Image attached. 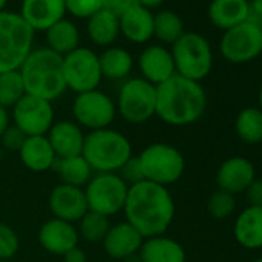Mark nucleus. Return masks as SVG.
<instances>
[{
  "mask_svg": "<svg viewBox=\"0 0 262 262\" xmlns=\"http://www.w3.org/2000/svg\"><path fill=\"white\" fill-rule=\"evenodd\" d=\"M236 133L245 144L262 142V111L254 106H248L239 111L236 117Z\"/></svg>",
  "mask_w": 262,
  "mask_h": 262,
  "instance_id": "30",
  "label": "nucleus"
},
{
  "mask_svg": "<svg viewBox=\"0 0 262 262\" xmlns=\"http://www.w3.org/2000/svg\"><path fill=\"white\" fill-rule=\"evenodd\" d=\"M239 245L248 250L262 248V207H248L236 219L233 228Z\"/></svg>",
  "mask_w": 262,
  "mask_h": 262,
  "instance_id": "25",
  "label": "nucleus"
},
{
  "mask_svg": "<svg viewBox=\"0 0 262 262\" xmlns=\"http://www.w3.org/2000/svg\"><path fill=\"white\" fill-rule=\"evenodd\" d=\"M25 139H27V136L16 125H10L5 129V133L2 135V138H0V147L4 148V151H10V153L16 151V153H19L24 142H25Z\"/></svg>",
  "mask_w": 262,
  "mask_h": 262,
  "instance_id": "37",
  "label": "nucleus"
},
{
  "mask_svg": "<svg viewBox=\"0 0 262 262\" xmlns=\"http://www.w3.org/2000/svg\"><path fill=\"white\" fill-rule=\"evenodd\" d=\"M67 13L77 19H90L102 10V0H63Z\"/></svg>",
  "mask_w": 262,
  "mask_h": 262,
  "instance_id": "36",
  "label": "nucleus"
},
{
  "mask_svg": "<svg viewBox=\"0 0 262 262\" xmlns=\"http://www.w3.org/2000/svg\"><path fill=\"white\" fill-rule=\"evenodd\" d=\"M54 168L62 184L71 185V187L83 188L93 178V170L82 155L65 158V159H57L54 164Z\"/></svg>",
  "mask_w": 262,
  "mask_h": 262,
  "instance_id": "29",
  "label": "nucleus"
},
{
  "mask_svg": "<svg viewBox=\"0 0 262 262\" xmlns=\"http://www.w3.org/2000/svg\"><path fill=\"white\" fill-rule=\"evenodd\" d=\"M62 257H63V262H88L86 251L83 248H80L79 245L71 248L70 251H67Z\"/></svg>",
  "mask_w": 262,
  "mask_h": 262,
  "instance_id": "42",
  "label": "nucleus"
},
{
  "mask_svg": "<svg viewBox=\"0 0 262 262\" xmlns=\"http://www.w3.org/2000/svg\"><path fill=\"white\" fill-rule=\"evenodd\" d=\"M222 57L230 63H247L262 53V33L257 24L244 22L224 31L219 43Z\"/></svg>",
  "mask_w": 262,
  "mask_h": 262,
  "instance_id": "11",
  "label": "nucleus"
},
{
  "mask_svg": "<svg viewBox=\"0 0 262 262\" xmlns=\"http://www.w3.org/2000/svg\"><path fill=\"white\" fill-rule=\"evenodd\" d=\"M259 28H260V33H262V24H260V25H259Z\"/></svg>",
  "mask_w": 262,
  "mask_h": 262,
  "instance_id": "50",
  "label": "nucleus"
},
{
  "mask_svg": "<svg viewBox=\"0 0 262 262\" xmlns=\"http://www.w3.org/2000/svg\"><path fill=\"white\" fill-rule=\"evenodd\" d=\"M138 158L144 179L162 187L178 182L185 171V159L182 153L170 144H151L145 147Z\"/></svg>",
  "mask_w": 262,
  "mask_h": 262,
  "instance_id": "7",
  "label": "nucleus"
},
{
  "mask_svg": "<svg viewBox=\"0 0 262 262\" xmlns=\"http://www.w3.org/2000/svg\"><path fill=\"white\" fill-rule=\"evenodd\" d=\"M34 30L17 13H0V73L22 67L33 51Z\"/></svg>",
  "mask_w": 262,
  "mask_h": 262,
  "instance_id": "5",
  "label": "nucleus"
},
{
  "mask_svg": "<svg viewBox=\"0 0 262 262\" xmlns=\"http://www.w3.org/2000/svg\"><path fill=\"white\" fill-rule=\"evenodd\" d=\"M133 5H136V0H102V10L111 13L117 19Z\"/></svg>",
  "mask_w": 262,
  "mask_h": 262,
  "instance_id": "39",
  "label": "nucleus"
},
{
  "mask_svg": "<svg viewBox=\"0 0 262 262\" xmlns=\"http://www.w3.org/2000/svg\"><path fill=\"white\" fill-rule=\"evenodd\" d=\"M10 114H8V110L0 106V138H2V135L5 133V129L10 126Z\"/></svg>",
  "mask_w": 262,
  "mask_h": 262,
  "instance_id": "43",
  "label": "nucleus"
},
{
  "mask_svg": "<svg viewBox=\"0 0 262 262\" xmlns=\"http://www.w3.org/2000/svg\"><path fill=\"white\" fill-rule=\"evenodd\" d=\"M139 70L142 79L155 86L164 83L176 74L171 51L162 45H150L139 56Z\"/></svg>",
  "mask_w": 262,
  "mask_h": 262,
  "instance_id": "17",
  "label": "nucleus"
},
{
  "mask_svg": "<svg viewBox=\"0 0 262 262\" xmlns=\"http://www.w3.org/2000/svg\"><path fill=\"white\" fill-rule=\"evenodd\" d=\"M99 65H100L102 77H106L110 80H120L131 73L135 62H133V56L125 48L108 47L99 56Z\"/></svg>",
  "mask_w": 262,
  "mask_h": 262,
  "instance_id": "27",
  "label": "nucleus"
},
{
  "mask_svg": "<svg viewBox=\"0 0 262 262\" xmlns=\"http://www.w3.org/2000/svg\"><path fill=\"white\" fill-rule=\"evenodd\" d=\"M207 108V94L199 82L174 74L156 86V116L173 126L199 120Z\"/></svg>",
  "mask_w": 262,
  "mask_h": 262,
  "instance_id": "2",
  "label": "nucleus"
},
{
  "mask_svg": "<svg viewBox=\"0 0 262 262\" xmlns=\"http://www.w3.org/2000/svg\"><path fill=\"white\" fill-rule=\"evenodd\" d=\"M116 110L128 123H145L156 116V86L142 77L126 80L119 90Z\"/></svg>",
  "mask_w": 262,
  "mask_h": 262,
  "instance_id": "8",
  "label": "nucleus"
},
{
  "mask_svg": "<svg viewBox=\"0 0 262 262\" xmlns=\"http://www.w3.org/2000/svg\"><path fill=\"white\" fill-rule=\"evenodd\" d=\"M88 210L106 217L123 211L128 185L117 173H97L83 187Z\"/></svg>",
  "mask_w": 262,
  "mask_h": 262,
  "instance_id": "9",
  "label": "nucleus"
},
{
  "mask_svg": "<svg viewBox=\"0 0 262 262\" xmlns=\"http://www.w3.org/2000/svg\"><path fill=\"white\" fill-rule=\"evenodd\" d=\"M79 231L74 224L51 217L42 224L37 239L42 248L54 256H63L79 245Z\"/></svg>",
  "mask_w": 262,
  "mask_h": 262,
  "instance_id": "15",
  "label": "nucleus"
},
{
  "mask_svg": "<svg viewBox=\"0 0 262 262\" xmlns=\"http://www.w3.org/2000/svg\"><path fill=\"white\" fill-rule=\"evenodd\" d=\"M142 234L126 221L111 225L102 241L105 253L111 259L117 260H125L138 254L142 247Z\"/></svg>",
  "mask_w": 262,
  "mask_h": 262,
  "instance_id": "16",
  "label": "nucleus"
},
{
  "mask_svg": "<svg viewBox=\"0 0 262 262\" xmlns=\"http://www.w3.org/2000/svg\"><path fill=\"white\" fill-rule=\"evenodd\" d=\"M25 93L53 102L59 99L67 83L63 79V57L50 48L33 50L19 68Z\"/></svg>",
  "mask_w": 262,
  "mask_h": 262,
  "instance_id": "3",
  "label": "nucleus"
},
{
  "mask_svg": "<svg viewBox=\"0 0 262 262\" xmlns=\"http://www.w3.org/2000/svg\"><path fill=\"white\" fill-rule=\"evenodd\" d=\"M165 2V0H136V4L147 8V10H151V8H158L161 7L162 4Z\"/></svg>",
  "mask_w": 262,
  "mask_h": 262,
  "instance_id": "44",
  "label": "nucleus"
},
{
  "mask_svg": "<svg viewBox=\"0 0 262 262\" xmlns=\"http://www.w3.org/2000/svg\"><path fill=\"white\" fill-rule=\"evenodd\" d=\"M254 179H256L254 165L248 159L241 156H234L222 162L216 174V182L219 185V190L228 191L231 194L245 191Z\"/></svg>",
  "mask_w": 262,
  "mask_h": 262,
  "instance_id": "20",
  "label": "nucleus"
},
{
  "mask_svg": "<svg viewBox=\"0 0 262 262\" xmlns=\"http://www.w3.org/2000/svg\"><path fill=\"white\" fill-rule=\"evenodd\" d=\"M119 27L129 42L145 43L155 36V14L136 4L119 17Z\"/></svg>",
  "mask_w": 262,
  "mask_h": 262,
  "instance_id": "21",
  "label": "nucleus"
},
{
  "mask_svg": "<svg viewBox=\"0 0 262 262\" xmlns=\"http://www.w3.org/2000/svg\"><path fill=\"white\" fill-rule=\"evenodd\" d=\"M63 79L67 90L77 94L97 90L102 80L99 56L85 47H79L63 56Z\"/></svg>",
  "mask_w": 262,
  "mask_h": 262,
  "instance_id": "10",
  "label": "nucleus"
},
{
  "mask_svg": "<svg viewBox=\"0 0 262 262\" xmlns=\"http://www.w3.org/2000/svg\"><path fill=\"white\" fill-rule=\"evenodd\" d=\"M141 262H185L187 254L184 247L167 236H155L144 239L139 250Z\"/></svg>",
  "mask_w": 262,
  "mask_h": 262,
  "instance_id": "24",
  "label": "nucleus"
},
{
  "mask_svg": "<svg viewBox=\"0 0 262 262\" xmlns=\"http://www.w3.org/2000/svg\"><path fill=\"white\" fill-rule=\"evenodd\" d=\"M253 262H262V257H259V259H256V260H253Z\"/></svg>",
  "mask_w": 262,
  "mask_h": 262,
  "instance_id": "48",
  "label": "nucleus"
},
{
  "mask_svg": "<svg viewBox=\"0 0 262 262\" xmlns=\"http://www.w3.org/2000/svg\"><path fill=\"white\" fill-rule=\"evenodd\" d=\"M0 262H13V260H0Z\"/></svg>",
  "mask_w": 262,
  "mask_h": 262,
  "instance_id": "49",
  "label": "nucleus"
},
{
  "mask_svg": "<svg viewBox=\"0 0 262 262\" xmlns=\"http://www.w3.org/2000/svg\"><path fill=\"white\" fill-rule=\"evenodd\" d=\"M13 122L27 138L47 136L54 123L53 105L40 97L25 94L13 106Z\"/></svg>",
  "mask_w": 262,
  "mask_h": 262,
  "instance_id": "13",
  "label": "nucleus"
},
{
  "mask_svg": "<svg viewBox=\"0 0 262 262\" xmlns=\"http://www.w3.org/2000/svg\"><path fill=\"white\" fill-rule=\"evenodd\" d=\"M7 2H8V0H0V13H2V11H5L4 8L7 7Z\"/></svg>",
  "mask_w": 262,
  "mask_h": 262,
  "instance_id": "45",
  "label": "nucleus"
},
{
  "mask_svg": "<svg viewBox=\"0 0 262 262\" xmlns=\"http://www.w3.org/2000/svg\"><path fill=\"white\" fill-rule=\"evenodd\" d=\"M248 7H250V11H248L247 20L260 25L262 24V0H248Z\"/></svg>",
  "mask_w": 262,
  "mask_h": 262,
  "instance_id": "41",
  "label": "nucleus"
},
{
  "mask_svg": "<svg viewBox=\"0 0 262 262\" xmlns=\"http://www.w3.org/2000/svg\"><path fill=\"white\" fill-rule=\"evenodd\" d=\"M20 162L34 173H43L54 168L57 156L47 136H30L25 139L20 151Z\"/></svg>",
  "mask_w": 262,
  "mask_h": 262,
  "instance_id": "22",
  "label": "nucleus"
},
{
  "mask_svg": "<svg viewBox=\"0 0 262 262\" xmlns=\"http://www.w3.org/2000/svg\"><path fill=\"white\" fill-rule=\"evenodd\" d=\"M117 110L114 100L100 90L80 93L73 102V116L79 126L90 131L110 128L116 119Z\"/></svg>",
  "mask_w": 262,
  "mask_h": 262,
  "instance_id": "12",
  "label": "nucleus"
},
{
  "mask_svg": "<svg viewBox=\"0 0 262 262\" xmlns=\"http://www.w3.org/2000/svg\"><path fill=\"white\" fill-rule=\"evenodd\" d=\"M123 213L125 221L148 239L165 234L173 224L176 205L167 187L142 181L128 187Z\"/></svg>",
  "mask_w": 262,
  "mask_h": 262,
  "instance_id": "1",
  "label": "nucleus"
},
{
  "mask_svg": "<svg viewBox=\"0 0 262 262\" xmlns=\"http://www.w3.org/2000/svg\"><path fill=\"white\" fill-rule=\"evenodd\" d=\"M25 85L19 70L0 73V106L13 108L24 96Z\"/></svg>",
  "mask_w": 262,
  "mask_h": 262,
  "instance_id": "31",
  "label": "nucleus"
},
{
  "mask_svg": "<svg viewBox=\"0 0 262 262\" xmlns=\"http://www.w3.org/2000/svg\"><path fill=\"white\" fill-rule=\"evenodd\" d=\"M117 173L125 181V184L128 187L145 181L144 179V173H142V167H141V162H139V158H135V156H131Z\"/></svg>",
  "mask_w": 262,
  "mask_h": 262,
  "instance_id": "38",
  "label": "nucleus"
},
{
  "mask_svg": "<svg viewBox=\"0 0 262 262\" xmlns=\"http://www.w3.org/2000/svg\"><path fill=\"white\" fill-rule=\"evenodd\" d=\"M110 227H111L110 217L88 210L79 221L77 231H79V236H82L88 242H102Z\"/></svg>",
  "mask_w": 262,
  "mask_h": 262,
  "instance_id": "33",
  "label": "nucleus"
},
{
  "mask_svg": "<svg viewBox=\"0 0 262 262\" xmlns=\"http://www.w3.org/2000/svg\"><path fill=\"white\" fill-rule=\"evenodd\" d=\"M184 22L173 11H161L155 16V36L164 43H174L182 34Z\"/></svg>",
  "mask_w": 262,
  "mask_h": 262,
  "instance_id": "32",
  "label": "nucleus"
},
{
  "mask_svg": "<svg viewBox=\"0 0 262 262\" xmlns=\"http://www.w3.org/2000/svg\"><path fill=\"white\" fill-rule=\"evenodd\" d=\"M207 208L210 211V214L216 219H225L230 214H233L234 208H236V199L234 194L224 191V190H217L214 191L207 204Z\"/></svg>",
  "mask_w": 262,
  "mask_h": 262,
  "instance_id": "34",
  "label": "nucleus"
},
{
  "mask_svg": "<svg viewBox=\"0 0 262 262\" xmlns=\"http://www.w3.org/2000/svg\"><path fill=\"white\" fill-rule=\"evenodd\" d=\"M82 156L93 171L117 173L133 156V147L120 131L103 128L90 131L85 136Z\"/></svg>",
  "mask_w": 262,
  "mask_h": 262,
  "instance_id": "4",
  "label": "nucleus"
},
{
  "mask_svg": "<svg viewBox=\"0 0 262 262\" xmlns=\"http://www.w3.org/2000/svg\"><path fill=\"white\" fill-rule=\"evenodd\" d=\"M48 205L53 213V217L71 224L79 222L82 216L88 211V204L83 188L65 185V184H59L51 190L48 198Z\"/></svg>",
  "mask_w": 262,
  "mask_h": 262,
  "instance_id": "14",
  "label": "nucleus"
},
{
  "mask_svg": "<svg viewBox=\"0 0 262 262\" xmlns=\"http://www.w3.org/2000/svg\"><path fill=\"white\" fill-rule=\"evenodd\" d=\"M248 11V0H211L208 19L216 28L227 31L247 22Z\"/></svg>",
  "mask_w": 262,
  "mask_h": 262,
  "instance_id": "23",
  "label": "nucleus"
},
{
  "mask_svg": "<svg viewBox=\"0 0 262 262\" xmlns=\"http://www.w3.org/2000/svg\"><path fill=\"white\" fill-rule=\"evenodd\" d=\"M171 56L174 60L176 74L201 82L213 67V51L210 42L199 33L185 31L173 45Z\"/></svg>",
  "mask_w": 262,
  "mask_h": 262,
  "instance_id": "6",
  "label": "nucleus"
},
{
  "mask_svg": "<svg viewBox=\"0 0 262 262\" xmlns=\"http://www.w3.org/2000/svg\"><path fill=\"white\" fill-rule=\"evenodd\" d=\"M86 33H88L90 40L94 45L110 47L111 43L116 42V39L120 33L119 19L116 16H113L111 13L100 10L88 19Z\"/></svg>",
  "mask_w": 262,
  "mask_h": 262,
  "instance_id": "28",
  "label": "nucleus"
},
{
  "mask_svg": "<svg viewBox=\"0 0 262 262\" xmlns=\"http://www.w3.org/2000/svg\"><path fill=\"white\" fill-rule=\"evenodd\" d=\"M257 99H259V110L262 111V88L259 90V97Z\"/></svg>",
  "mask_w": 262,
  "mask_h": 262,
  "instance_id": "46",
  "label": "nucleus"
},
{
  "mask_svg": "<svg viewBox=\"0 0 262 262\" xmlns=\"http://www.w3.org/2000/svg\"><path fill=\"white\" fill-rule=\"evenodd\" d=\"M57 159L80 156L83 150L85 135L82 128L73 120L54 122L47 135Z\"/></svg>",
  "mask_w": 262,
  "mask_h": 262,
  "instance_id": "19",
  "label": "nucleus"
},
{
  "mask_svg": "<svg viewBox=\"0 0 262 262\" xmlns=\"http://www.w3.org/2000/svg\"><path fill=\"white\" fill-rule=\"evenodd\" d=\"M4 153H5V151H4V148L0 147V162H2V159H4Z\"/></svg>",
  "mask_w": 262,
  "mask_h": 262,
  "instance_id": "47",
  "label": "nucleus"
},
{
  "mask_svg": "<svg viewBox=\"0 0 262 262\" xmlns=\"http://www.w3.org/2000/svg\"><path fill=\"white\" fill-rule=\"evenodd\" d=\"M20 248V239L13 227L0 221V260H11Z\"/></svg>",
  "mask_w": 262,
  "mask_h": 262,
  "instance_id": "35",
  "label": "nucleus"
},
{
  "mask_svg": "<svg viewBox=\"0 0 262 262\" xmlns=\"http://www.w3.org/2000/svg\"><path fill=\"white\" fill-rule=\"evenodd\" d=\"M65 13L63 0H24L19 14L34 31H47L65 19Z\"/></svg>",
  "mask_w": 262,
  "mask_h": 262,
  "instance_id": "18",
  "label": "nucleus"
},
{
  "mask_svg": "<svg viewBox=\"0 0 262 262\" xmlns=\"http://www.w3.org/2000/svg\"><path fill=\"white\" fill-rule=\"evenodd\" d=\"M45 39L48 45L47 48L63 57L79 48L80 34L79 28L71 20L62 19L45 31Z\"/></svg>",
  "mask_w": 262,
  "mask_h": 262,
  "instance_id": "26",
  "label": "nucleus"
},
{
  "mask_svg": "<svg viewBox=\"0 0 262 262\" xmlns=\"http://www.w3.org/2000/svg\"><path fill=\"white\" fill-rule=\"evenodd\" d=\"M245 194L251 207H262V179H254L245 190Z\"/></svg>",
  "mask_w": 262,
  "mask_h": 262,
  "instance_id": "40",
  "label": "nucleus"
}]
</instances>
